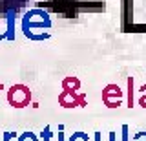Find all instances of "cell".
Here are the masks:
<instances>
[{
    "label": "cell",
    "instance_id": "3",
    "mask_svg": "<svg viewBox=\"0 0 146 141\" xmlns=\"http://www.w3.org/2000/svg\"><path fill=\"white\" fill-rule=\"evenodd\" d=\"M15 22H17V11L9 9L7 15H6V31H4L6 40H9V42L15 40Z\"/></svg>",
    "mask_w": 146,
    "mask_h": 141
},
{
    "label": "cell",
    "instance_id": "4",
    "mask_svg": "<svg viewBox=\"0 0 146 141\" xmlns=\"http://www.w3.org/2000/svg\"><path fill=\"white\" fill-rule=\"evenodd\" d=\"M68 141H90V136L84 134V132H75V134L70 136V139Z\"/></svg>",
    "mask_w": 146,
    "mask_h": 141
},
{
    "label": "cell",
    "instance_id": "12",
    "mask_svg": "<svg viewBox=\"0 0 146 141\" xmlns=\"http://www.w3.org/2000/svg\"><path fill=\"white\" fill-rule=\"evenodd\" d=\"M57 141H64V130H58V136H57Z\"/></svg>",
    "mask_w": 146,
    "mask_h": 141
},
{
    "label": "cell",
    "instance_id": "6",
    "mask_svg": "<svg viewBox=\"0 0 146 141\" xmlns=\"http://www.w3.org/2000/svg\"><path fill=\"white\" fill-rule=\"evenodd\" d=\"M18 141H38V136H35L33 132H24L18 136Z\"/></svg>",
    "mask_w": 146,
    "mask_h": 141
},
{
    "label": "cell",
    "instance_id": "2",
    "mask_svg": "<svg viewBox=\"0 0 146 141\" xmlns=\"http://www.w3.org/2000/svg\"><path fill=\"white\" fill-rule=\"evenodd\" d=\"M7 99H9V103H11L13 106L22 108V106H26V104L29 103V90L24 88V86H13V88L9 90V94H7Z\"/></svg>",
    "mask_w": 146,
    "mask_h": 141
},
{
    "label": "cell",
    "instance_id": "1",
    "mask_svg": "<svg viewBox=\"0 0 146 141\" xmlns=\"http://www.w3.org/2000/svg\"><path fill=\"white\" fill-rule=\"evenodd\" d=\"M51 28V19L49 13L40 7H33L22 17V33L29 40H38L35 35V29H49Z\"/></svg>",
    "mask_w": 146,
    "mask_h": 141
},
{
    "label": "cell",
    "instance_id": "7",
    "mask_svg": "<svg viewBox=\"0 0 146 141\" xmlns=\"http://www.w3.org/2000/svg\"><path fill=\"white\" fill-rule=\"evenodd\" d=\"M121 132H122L121 141H130V126H128V125H122L121 126Z\"/></svg>",
    "mask_w": 146,
    "mask_h": 141
},
{
    "label": "cell",
    "instance_id": "14",
    "mask_svg": "<svg viewBox=\"0 0 146 141\" xmlns=\"http://www.w3.org/2000/svg\"><path fill=\"white\" fill-rule=\"evenodd\" d=\"M4 39H6V37H4V33H2V31H0V40H4Z\"/></svg>",
    "mask_w": 146,
    "mask_h": 141
},
{
    "label": "cell",
    "instance_id": "8",
    "mask_svg": "<svg viewBox=\"0 0 146 141\" xmlns=\"http://www.w3.org/2000/svg\"><path fill=\"white\" fill-rule=\"evenodd\" d=\"M15 138H17V134H15V132H4L2 141H11V139H15Z\"/></svg>",
    "mask_w": 146,
    "mask_h": 141
},
{
    "label": "cell",
    "instance_id": "5",
    "mask_svg": "<svg viewBox=\"0 0 146 141\" xmlns=\"http://www.w3.org/2000/svg\"><path fill=\"white\" fill-rule=\"evenodd\" d=\"M51 126H49V125H46L44 126V128H42V132H40V139H42V141H51Z\"/></svg>",
    "mask_w": 146,
    "mask_h": 141
},
{
    "label": "cell",
    "instance_id": "10",
    "mask_svg": "<svg viewBox=\"0 0 146 141\" xmlns=\"http://www.w3.org/2000/svg\"><path fill=\"white\" fill-rule=\"evenodd\" d=\"M128 86H130V90H131V86H133V79H128ZM130 106H131V92H130Z\"/></svg>",
    "mask_w": 146,
    "mask_h": 141
},
{
    "label": "cell",
    "instance_id": "9",
    "mask_svg": "<svg viewBox=\"0 0 146 141\" xmlns=\"http://www.w3.org/2000/svg\"><path fill=\"white\" fill-rule=\"evenodd\" d=\"M133 139L135 141H146V132H139V134H135Z\"/></svg>",
    "mask_w": 146,
    "mask_h": 141
},
{
    "label": "cell",
    "instance_id": "13",
    "mask_svg": "<svg viewBox=\"0 0 146 141\" xmlns=\"http://www.w3.org/2000/svg\"><path fill=\"white\" fill-rule=\"evenodd\" d=\"M93 141H100V132H95L93 134Z\"/></svg>",
    "mask_w": 146,
    "mask_h": 141
},
{
    "label": "cell",
    "instance_id": "11",
    "mask_svg": "<svg viewBox=\"0 0 146 141\" xmlns=\"http://www.w3.org/2000/svg\"><path fill=\"white\" fill-rule=\"evenodd\" d=\"M117 139V134L115 132H110V136H108V141H115Z\"/></svg>",
    "mask_w": 146,
    "mask_h": 141
}]
</instances>
